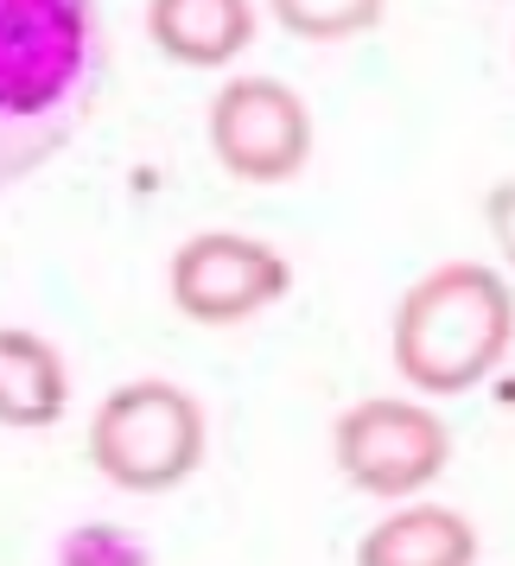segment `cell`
<instances>
[{"instance_id":"9","label":"cell","mask_w":515,"mask_h":566,"mask_svg":"<svg viewBox=\"0 0 515 566\" xmlns=\"http://www.w3.org/2000/svg\"><path fill=\"white\" fill-rule=\"evenodd\" d=\"M64 408H71V369L57 344L27 325H0V427L39 433L57 427Z\"/></svg>"},{"instance_id":"10","label":"cell","mask_w":515,"mask_h":566,"mask_svg":"<svg viewBox=\"0 0 515 566\" xmlns=\"http://www.w3.org/2000/svg\"><path fill=\"white\" fill-rule=\"evenodd\" d=\"M388 13V0H267V20L299 39V45H344L376 32Z\"/></svg>"},{"instance_id":"5","label":"cell","mask_w":515,"mask_h":566,"mask_svg":"<svg viewBox=\"0 0 515 566\" xmlns=\"http://www.w3.org/2000/svg\"><path fill=\"white\" fill-rule=\"evenodd\" d=\"M204 140L235 185H293L312 166V108L286 77L235 71L210 96Z\"/></svg>"},{"instance_id":"11","label":"cell","mask_w":515,"mask_h":566,"mask_svg":"<svg viewBox=\"0 0 515 566\" xmlns=\"http://www.w3.org/2000/svg\"><path fill=\"white\" fill-rule=\"evenodd\" d=\"M52 566H154V547L122 522H71L52 541Z\"/></svg>"},{"instance_id":"6","label":"cell","mask_w":515,"mask_h":566,"mask_svg":"<svg viewBox=\"0 0 515 566\" xmlns=\"http://www.w3.org/2000/svg\"><path fill=\"white\" fill-rule=\"evenodd\" d=\"M166 293L191 325H242L293 293V261L242 230H198L166 261Z\"/></svg>"},{"instance_id":"4","label":"cell","mask_w":515,"mask_h":566,"mask_svg":"<svg viewBox=\"0 0 515 566\" xmlns=\"http://www.w3.org/2000/svg\"><path fill=\"white\" fill-rule=\"evenodd\" d=\"M332 464L376 503H420V490H433L452 464V427L427 401L362 395L332 420Z\"/></svg>"},{"instance_id":"8","label":"cell","mask_w":515,"mask_h":566,"mask_svg":"<svg viewBox=\"0 0 515 566\" xmlns=\"http://www.w3.org/2000/svg\"><path fill=\"white\" fill-rule=\"evenodd\" d=\"M357 566H477V528L445 503H395L362 528Z\"/></svg>"},{"instance_id":"1","label":"cell","mask_w":515,"mask_h":566,"mask_svg":"<svg viewBox=\"0 0 515 566\" xmlns=\"http://www.w3.org/2000/svg\"><path fill=\"white\" fill-rule=\"evenodd\" d=\"M108 83L96 0H0V191L83 134Z\"/></svg>"},{"instance_id":"7","label":"cell","mask_w":515,"mask_h":566,"mask_svg":"<svg viewBox=\"0 0 515 566\" xmlns=\"http://www.w3.org/2000/svg\"><path fill=\"white\" fill-rule=\"evenodd\" d=\"M255 27V0H147V39L185 71H230Z\"/></svg>"},{"instance_id":"3","label":"cell","mask_w":515,"mask_h":566,"mask_svg":"<svg viewBox=\"0 0 515 566\" xmlns=\"http://www.w3.org/2000/svg\"><path fill=\"white\" fill-rule=\"evenodd\" d=\"M83 452H90V464L115 490H128V496H166L185 478H198V464L210 452L204 401L185 382H172V376H134V382L103 395Z\"/></svg>"},{"instance_id":"12","label":"cell","mask_w":515,"mask_h":566,"mask_svg":"<svg viewBox=\"0 0 515 566\" xmlns=\"http://www.w3.org/2000/svg\"><path fill=\"white\" fill-rule=\"evenodd\" d=\"M484 230L503 268H515V179H496L484 191Z\"/></svg>"},{"instance_id":"2","label":"cell","mask_w":515,"mask_h":566,"mask_svg":"<svg viewBox=\"0 0 515 566\" xmlns=\"http://www.w3.org/2000/svg\"><path fill=\"white\" fill-rule=\"evenodd\" d=\"M515 344L509 274L490 261H439L395 300L388 318V363L413 395H471L496 376Z\"/></svg>"}]
</instances>
